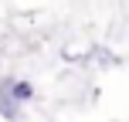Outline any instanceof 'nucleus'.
Instances as JSON below:
<instances>
[{
	"mask_svg": "<svg viewBox=\"0 0 129 122\" xmlns=\"http://www.w3.org/2000/svg\"><path fill=\"white\" fill-rule=\"evenodd\" d=\"M10 95H14L17 105H27V102L38 98V92H34V85L27 82V78H10Z\"/></svg>",
	"mask_w": 129,
	"mask_h": 122,
	"instance_id": "2",
	"label": "nucleus"
},
{
	"mask_svg": "<svg viewBox=\"0 0 129 122\" xmlns=\"http://www.w3.org/2000/svg\"><path fill=\"white\" fill-rule=\"evenodd\" d=\"M0 115H4L7 122H20L24 119L20 105L14 102V95H10V78H0Z\"/></svg>",
	"mask_w": 129,
	"mask_h": 122,
	"instance_id": "1",
	"label": "nucleus"
},
{
	"mask_svg": "<svg viewBox=\"0 0 129 122\" xmlns=\"http://www.w3.org/2000/svg\"><path fill=\"white\" fill-rule=\"evenodd\" d=\"M92 58L102 61V64H112V68H116V64H122V58H119V54H112L109 48H92Z\"/></svg>",
	"mask_w": 129,
	"mask_h": 122,
	"instance_id": "3",
	"label": "nucleus"
}]
</instances>
